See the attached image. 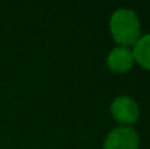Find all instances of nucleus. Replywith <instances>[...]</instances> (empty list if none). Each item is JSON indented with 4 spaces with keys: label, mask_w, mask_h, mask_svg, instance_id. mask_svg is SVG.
<instances>
[{
    "label": "nucleus",
    "mask_w": 150,
    "mask_h": 149,
    "mask_svg": "<svg viewBox=\"0 0 150 149\" xmlns=\"http://www.w3.org/2000/svg\"><path fill=\"white\" fill-rule=\"evenodd\" d=\"M134 58L133 53L127 47H117L114 48L106 57L108 67L115 73H125L133 67Z\"/></svg>",
    "instance_id": "nucleus-4"
},
{
    "label": "nucleus",
    "mask_w": 150,
    "mask_h": 149,
    "mask_svg": "<svg viewBox=\"0 0 150 149\" xmlns=\"http://www.w3.org/2000/svg\"><path fill=\"white\" fill-rule=\"evenodd\" d=\"M133 58L143 66L144 69L150 70V34H146L139 38L133 48Z\"/></svg>",
    "instance_id": "nucleus-5"
},
{
    "label": "nucleus",
    "mask_w": 150,
    "mask_h": 149,
    "mask_svg": "<svg viewBox=\"0 0 150 149\" xmlns=\"http://www.w3.org/2000/svg\"><path fill=\"white\" fill-rule=\"evenodd\" d=\"M109 29L121 47L134 46L140 38V21L131 9H117L109 19Z\"/></svg>",
    "instance_id": "nucleus-1"
},
{
    "label": "nucleus",
    "mask_w": 150,
    "mask_h": 149,
    "mask_svg": "<svg viewBox=\"0 0 150 149\" xmlns=\"http://www.w3.org/2000/svg\"><path fill=\"white\" fill-rule=\"evenodd\" d=\"M111 113L114 118L122 124H133L139 120V105L130 97H118L111 104Z\"/></svg>",
    "instance_id": "nucleus-3"
},
{
    "label": "nucleus",
    "mask_w": 150,
    "mask_h": 149,
    "mask_svg": "<svg viewBox=\"0 0 150 149\" xmlns=\"http://www.w3.org/2000/svg\"><path fill=\"white\" fill-rule=\"evenodd\" d=\"M103 149H139V135L131 127H117L105 138Z\"/></svg>",
    "instance_id": "nucleus-2"
}]
</instances>
